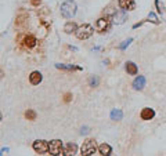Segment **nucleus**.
Listing matches in <instances>:
<instances>
[{"mask_svg":"<svg viewBox=\"0 0 166 156\" xmlns=\"http://www.w3.org/2000/svg\"><path fill=\"white\" fill-rule=\"evenodd\" d=\"M36 116H38V113L35 112L33 109H28L25 112V118L28 120H36Z\"/></svg>","mask_w":166,"mask_h":156,"instance_id":"19","label":"nucleus"},{"mask_svg":"<svg viewBox=\"0 0 166 156\" xmlns=\"http://www.w3.org/2000/svg\"><path fill=\"white\" fill-rule=\"evenodd\" d=\"M155 4H156V8H158V11L159 13H163V6L159 3V0H155Z\"/></svg>","mask_w":166,"mask_h":156,"instance_id":"23","label":"nucleus"},{"mask_svg":"<svg viewBox=\"0 0 166 156\" xmlns=\"http://www.w3.org/2000/svg\"><path fill=\"white\" fill-rule=\"evenodd\" d=\"M76 10H78V6L73 0H67V1H64V3L61 4V7H60L61 15L67 19L73 18L75 14H76Z\"/></svg>","mask_w":166,"mask_h":156,"instance_id":"1","label":"nucleus"},{"mask_svg":"<svg viewBox=\"0 0 166 156\" xmlns=\"http://www.w3.org/2000/svg\"><path fill=\"white\" fill-rule=\"evenodd\" d=\"M40 3H42V0H31V4H32V6H39Z\"/></svg>","mask_w":166,"mask_h":156,"instance_id":"25","label":"nucleus"},{"mask_svg":"<svg viewBox=\"0 0 166 156\" xmlns=\"http://www.w3.org/2000/svg\"><path fill=\"white\" fill-rule=\"evenodd\" d=\"M97 152V145H96V141L94 140H86L82 144V146H80V155L82 156H91L94 155Z\"/></svg>","mask_w":166,"mask_h":156,"instance_id":"4","label":"nucleus"},{"mask_svg":"<svg viewBox=\"0 0 166 156\" xmlns=\"http://www.w3.org/2000/svg\"><path fill=\"white\" fill-rule=\"evenodd\" d=\"M56 68L64 69V70H82L80 66H76V65H64V64H56Z\"/></svg>","mask_w":166,"mask_h":156,"instance_id":"17","label":"nucleus"},{"mask_svg":"<svg viewBox=\"0 0 166 156\" xmlns=\"http://www.w3.org/2000/svg\"><path fill=\"white\" fill-rule=\"evenodd\" d=\"M132 42H133V39H132V38L128 39V40H125V42H123V43L119 46V49H121V50H125V49H126V47H128V46L132 43Z\"/></svg>","mask_w":166,"mask_h":156,"instance_id":"21","label":"nucleus"},{"mask_svg":"<svg viewBox=\"0 0 166 156\" xmlns=\"http://www.w3.org/2000/svg\"><path fill=\"white\" fill-rule=\"evenodd\" d=\"M32 148L39 155L49 153V141H46V140H36V141L32 144Z\"/></svg>","mask_w":166,"mask_h":156,"instance_id":"5","label":"nucleus"},{"mask_svg":"<svg viewBox=\"0 0 166 156\" xmlns=\"http://www.w3.org/2000/svg\"><path fill=\"white\" fill-rule=\"evenodd\" d=\"M8 151H10L8 148H1V149H0V155H6Z\"/></svg>","mask_w":166,"mask_h":156,"instance_id":"26","label":"nucleus"},{"mask_svg":"<svg viewBox=\"0 0 166 156\" xmlns=\"http://www.w3.org/2000/svg\"><path fill=\"white\" fill-rule=\"evenodd\" d=\"M98 152L102 156H108L112 153V148H111V145H108V144H101L98 146Z\"/></svg>","mask_w":166,"mask_h":156,"instance_id":"16","label":"nucleus"},{"mask_svg":"<svg viewBox=\"0 0 166 156\" xmlns=\"http://www.w3.org/2000/svg\"><path fill=\"white\" fill-rule=\"evenodd\" d=\"M42 80H43V75H42L39 70H33V72H31V75H29V81H31L32 86H38V84H40Z\"/></svg>","mask_w":166,"mask_h":156,"instance_id":"8","label":"nucleus"},{"mask_svg":"<svg viewBox=\"0 0 166 156\" xmlns=\"http://www.w3.org/2000/svg\"><path fill=\"white\" fill-rule=\"evenodd\" d=\"M24 46H25L26 49H33L35 46H36V43H38V40H36V38L33 36V35H28V36H25L24 38Z\"/></svg>","mask_w":166,"mask_h":156,"instance_id":"11","label":"nucleus"},{"mask_svg":"<svg viewBox=\"0 0 166 156\" xmlns=\"http://www.w3.org/2000/svg\"><path fill=\"white\" fill-rule=\"evenodd\" d=\"M49 153H50L51 156L65 155L62 141H61V140H51V141H49Z\"/></svg>","mask_w":166,"mask_h":156,"instance_id":"3","label":"nucleus"},{"mask_svg":"<svg viewBox=\"0 0 166 156\" xmlns=\"http://www.w3.org/2000/svg\"><path fill=\"white\" fill-rule=\"evenodd\" d=\"M154 116H155V111L152 108H144L140 113V118L143 120H151V119H154Z\"/></svg>","mask_w":166,"mask_h":156,"instance_id":"10","label":"nucleus"},{"mask_svg":"<svg viewBox=\"0 0 166 156\" xmlns=\"http://www.w3.org/2000/svg\"><path fill=\"white\" fill-rule=\"evenodd\" d=\"M118 4H119V7H121L122 10H125V11H132V10L136 8L134 0H119Z\"/></svg>","mask_w":166,"mask_h":156,"instance_id":"9","label":"nucleus"},{"mask_svg":"<svg viewBox=\"0 0 166 156\" xmlns=\"http://www.w3.org/2000/svg\"><path fill=\"white\" fill-rule=\"evenodd\" d=\"M1 119H3V115H1V112H0V122H1Z\"/></svg>","mask_w":166,"mask_h":156,"instance_id":"28","label":"nucleus"},{"mask_svg":"<svg viewBox=\"0 0 166 156\" xmlns=\"http://www.w3.org/2000/svg\"><path fill=\"white\" fill-rule=\"evenodd\" d=\"M93 33H94L93 26L90 25V24H83V25L78 26L76 32H75V36H76L79 40H86V39L91 38Z\"/></svg>","mask_w":166,"mask_h":156,"instance_id":"2","label":"nucleus"},{"mask_svg":"<svg viewBox=\"0 0 166 156\" xmlns=\"http://www.w3.org/2000/svg\"><path fill=\"white\" fill-rule=\"evenodd\" d=\"M111 19H112V22L116 24V25H122V24L128 19V13H126L125 10H122V8L121 10H116Z\"/></svg>","mask_w":166,"mask_h":156,"instance_id":"7","label":"nucleus"},{"mask_svg":"<svg viewBox=\"0 0 166 156\" xmlns=\"http://www.w3.org/2000/svg\"><path fill=\"white\" fill-rule=\"evenodd\" d=\"M111 21L112 19H109L108 17H105V18H100V19H97V22H96V31L97 32H107L111 28Z\"/></svg>","mask_w":166,"mask_h":156,"instance_id":"6","label":"nucleus"},{"mask_svg":"<svg viewBox=\"0 0 166 156\" xmlns=\"http://www.w3.org/2000/svg\"><path fill=\"white\" fill-rule=\"evenodd\" d=\"M78 153V145L75 142H68L65 146V155L67 156H72Z\"/></svg>","mask_w":166,"mask_h":156,"instance_id":"13","label":"nucleus"},{"mask_svg":"<svg viewBox=\"0 0 166 156\" xmlns=\"http://www.w3.org/2000/svg\"><path fill=\"white\" fill-rule=\"evenodd\" d=\"M148 19H151V22H154V24H159V19H158V17L155 15V13L148 14Z\"/></svg>","mask_w":166,"mask_h":156,"instance_id":"20","label":"nucleus"},{"mask_svg":"<svg viewBox=\"0 0 166 156\" xmlns=\"http://www.w3.org/2000/svg\"><path fill=\"white\" fill-rule=\"evenodd\" d=\"M97 84H98V79L94 77V76H91V77H90V86H91V87H96Z\"/></svg>","mask_w":166,"mask_h":156,"instance_id":"22","label":"nucleus"},{"mask_svg":"<svg viewBox=\"0 0 166 156\" xmlns=\"http://www.w3.org/2000/svg\"><path fill=\"white\" fill-rule=\"evenodd\" d=\"M145 77L144 76H139V77H136L133 81V88L134 90H143V88L145 87Z\"/></svg>","mask_w":166,"mask_h":156,"instance_id":"12","label":"nucleus"},{"mask_svg":"<svg viewBox=\"0 0 166 156\" xmlns=\"http://www.w3.org/2000/svg\"><path fill=\"white\" fill-rule=\"evenodd\" d=\"M89 129H87V127H82V129H80V134H87V133H89Z\"/></svg>","mask_w":166,"mask_h":156,"instance_id":"27","label":"nucleus"},{"mask_svg":"<svg viewBox=\"0 0 166 156\" xmlns=\"http://www.w3.org/2000/svg\"><path fill=\"white\" fill-rule=\"evenodd\" d=\"M123 118V112L121 109H112L111 111V119L112 120H122Z\"/></svg>","mask_w":166,"mask_h":156,"instance_id":"18","label":"nucleus"},{"mask_svg":"<svg viewBox=\"0 0 166 156\" xmlns=\"http://www.w3.org/2000/svg\"><path fill=\"white\" fill-rule=\"evenodd\" d=\"M78 29V24L76 22H73V21H69V22H67L64 26V32L65 33H68V35H71V33H75Z\"/></svg>","mask_w":166,"mask_h":156,"instance_id":"15","label":"nucleus"},{"mask_svg":"<svg viewBox=\"0 0 166 156\" xmlns=\"http://www.w3.org/2000/svg\"><path fill=\"white\" fill-rule=\"evenodd\" d=\"M126 72H128L129 75H132V76H134V75H137L139 73V68H137V65L134 62H132V61H128L126 62Z\"/></svg>","mask_w":166,"mask_h":156,"instance_id":"14","label":"nucleus"},{"mask_svg":"<svg viewBox=\"0 0 166 156\" xmlns=\"http://www.w3.org/2000/svg\"><path fill=\"white\" fill-rule=\"evenodd\" d=\"M71 100H72V94H71V93H67V94L64 95V101H65V102H69Z\"/></svg>","mask_w":166,"mask_h":156,"instance_id":"24","label":"nucleus"}]
</instances>
